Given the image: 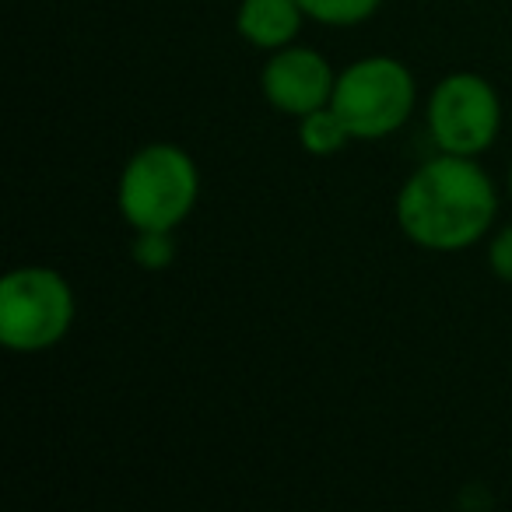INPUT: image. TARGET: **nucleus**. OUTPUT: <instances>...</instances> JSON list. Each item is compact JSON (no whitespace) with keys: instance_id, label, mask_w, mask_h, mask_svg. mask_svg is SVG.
<instances>
[{"instance_id":"nucleus-1","label":"nucleus","mask_w":512,"mask_h":512,"mask_svg":"<svg viewBox=\"0 0 512 512\" xmlns=\"http://www.w3.org/2000/svg\"><path fill=\"white\" fill-rule=\"evenodd\" d=\"M397 218L421 246L463 249L495 218V190L467 155L435 158L400 190Z\"/></svg>"},{"instance_id":"nucleus-2","label":"nucleus","mask_w":512,"mask_h":512,"mask_svg":"<svg viewBox=\"0 0 512 512\" xmlns=\"http://www.w3.org/2000/svg\"><path fill=\"white\" fill-rule=\"evenodd\" d=\"M197 200V165L172 144H151L130 158L120 179V211L137 232L165 228L190 214Z\"/></svg>"},{"instance_id":"nucleus-3","label":"nucleus","mask_w":512,"mask_h":512,"mask_svg":"<svg viewBox=\"0 0 512 512\" xmlns=\"http://www.w3.org/2000/svg\"><path fill=\"white\" fill-rule=\"evenodd\" d=\"M74 299L67 281L46 267H25L0 285V341L11 351H43L67 334Z\"/></svg>"},{"instance_id":"nucleus-4","label":"nucleus","mask_w":512,"mask_h":512,"mask_svg":"<svg viewBox=\"0 0 512 512\" xmlns=\"http://www.w3.org/2000/svg\"><path fill=\"white\" fill-rule=\"evenodd\" d=\"M414 81L404 64L390 57H369L351 64L337 78L330 109L341 116L351 137H383L411 116Z\"/></svg>"},{"instance_id":"nucleus-5","label":"nucleus","mask_w":512,"mask_h":512,"mask_svg":"<svg viewBox=\"0 0 512 512\" xmlns=\"http://www.w3.org/2000/svg\"><path fill=\"white\" fill-rule=\"evenodd\" d=\"M428 123L446 155H477L498 134V99L477 74H453L432 95Z\"/></svg>"},{"instance_id":"nucleus-6","label":"nucleus","mask_w":512,"mask_h":512,"mask_svg":"<svg viewBox=\"0 0 512 512\" xmlns=\"http://www.w3.org/2000/svg\"><path fill=\"white\" fill-rule=\"evenodd\" d=\"M334 71L313 50H285L267 64L264 92L278 109L306 116L334 99Z\"/></svg>"},{"instance_id":"nucleus-7","label":"nucleus","mask_w":512,"mask_h":512,"mask_svg":"<svg viewBox=\"0 0 512 512\" xmlns=\"http://www.w3.org/2000/svg\"><path fill=\"white\" fill-rule=\"evenodd\" d=\"M299 0H242L239 32L253 46H285L299 32Z\"/></svg>"},{"instance_id":"nucleus-8","label":"nucleus","mask_w":512,"mask_h":512,"mask_svg":"<svg viewBox=\"0 0 512 512\" xmlns=\"http://www.w3.org/2000/svg\"><path fill=\"white\" fill-rule=\"evenodd\" d=\"M299 137L306 144V151H313V155H334V151L344 148V141L351 134L334 109H313V113L302 116Z\"/></svg>"},{"instance_id":"nucleus-9","label":"nucleus","mask_w":512,"mask_h":512,"mask_svg":"<svg viewBox=\"0 0 512 512\" xmlns=\"http://www.w3.org/2000/svg\"><path fill=\"white\" fill-rule=\"evenodd\" d=\"M309 18L327 25H355L379 8V0H299Z\"/></svg>"},{"instance_id":"nucleus-10","label":"nucleus","mask_w":512,"mask_h":512,"mask_svg":"<svg viewBox=\"0 0 512 512\" xmlns=\"http://www.w3.org/2000/svg\"><path fill=\"white\" fill-rule=\"evenodd\" d=\"M137 264L144 267H165L172 260V239L165 235V228H144L141 239L134 242Z\"/></svg>"},{"instance_id":"nucleus-11","label":"nucleus","mask_w":512,"mask_h":512,"mask_svg":"<svg viewBox=\"0 0 512 512\" xmlns=\"http://www.w3.org/2000/svg\"><path fill=\"white\" fill-rule=\"evenodd\" d=\"M491 267L502 281H512V228H505L491 246Z\"/></svg>"},{"instance_id":"nucleus-12","label":"nucleus","mask_w":512,"mask_h":512,"mask_svg":"<svg viewBox=\"0 0 512 512\" xmlns=\"http://www.w3.org/2000/svg\"><path fill=\"white\" fill-rule=\"evenodd\" d=\"M509 186H512V172H509Z\"/></svg>"}]
</instances>
